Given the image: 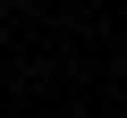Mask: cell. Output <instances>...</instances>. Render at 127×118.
Listing matches in <instances>:
<instances>
[{
	"mask_svg": "<svg viewBox=\"0 0 127 118\" xmlns=\"http://www.w3.org/2000/svg\"><path fill=\"white\" fill-rule=\"evenodd\" d=\"M0 25H9V0H0Z\"/></svg>",
	"mask_w": 127,
	"mask_h": 118,
	"instance_id": "cell-1",
	"label": "cell"
}]
</instances>
